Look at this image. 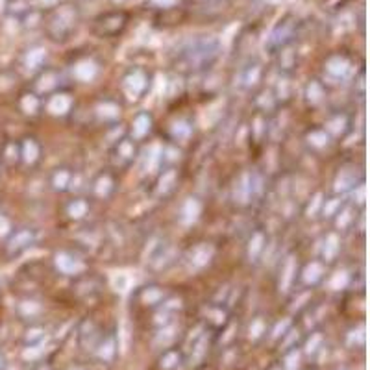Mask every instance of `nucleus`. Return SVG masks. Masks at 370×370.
<instances>
[]
</instances>
